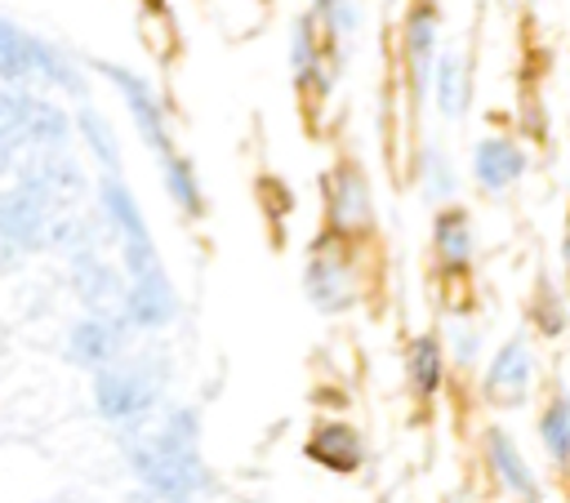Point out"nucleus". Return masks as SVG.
<instances>
[{
  "mask_svg": "<svg viewBox=\"0 0 570 503\" xmlns=\"http://www.w3.org/2000/svg\"><path fill=\"white\" fill-rule=\"evenodd\" d=\"M481 436H485V463H490V472L499 476V485H503L508 494H517L521 503H539V481H534L525 454L517 450V441H512L503 427H485Z\"/></svg>",
  "mask_w": 570,
  "mask_h": 503,
  "instance_id": "obj_19",
  "label": "nucleus"
},
{
  "mask_svg": "<svg viewBox=\"0 0 570 503\" xmlns=\"http://www.w3.org/2000/svg\"><path fill=\"white\" fill-rule=\"evenodd\" d=\"M58 214H49L36 196H27L22 187H0V245L18 249V254H36L49 249V227Z\"/></svg>",
  "mask_w": 570,
  "mask_h": 503,
  "instance_id": "obj_16",
  "label": "nucleus"
},
{
  "mask_svg": "<svg viewBox=\"0 0 570 503\" xmlns=\"http://www.w3.org/2000/svg\"><path fill=\"white\" fill-rule=\"evenodd\" d=\"M120 316L129 320V329L138 334H160L178 320V289L169 280V272H147V276H134L125 280V303H120Z\"/></svg>",
  "mask_w": 570,
  "mask_h": 503,
  "instance_id": "obj_13",
  "label": "nucleus"
},
{
  "mask_svg": "<svg viewBox=\"0 0 570 503\" xmlns=\"http://www.w3.org/2000/svg\"><path fill=\"white\" fill-rule=\"evenodd\" d=\"M303 454H307V463H316V467H325L334 476H352L365 463V436L347 418H321L303 436Z\"/></svg>",
  "mask_w": 570,
  "mask_h": 503,
  "instance_id": "obj_15",
  "label": "nucleus"
},
{
  "mask_svg": "<svg viewBox=\"0 0 570 503\" xmlns=\"http://www.w3.org/2000/svg\"><path fill=\"white\" fill-rule=\"evenodd\" d=\"M67 285H71V294L80 298L85 312L120 316V303H125V272L111 267L98 249L67 254Z\"/></svg>",
  "mask_w": 570,
  "mask_h": 503,
  "instance_id": "obj_12",
  "label": "nucleus"
},
{
  "mask_svg": "<svg viewBox=\"0 0 570 503\" xmlns=\"http://www.w3.org/2000/svg\"><path fill=\"white\" fill-rule=\"evenodd\" d=\"M165 396V365L151 352H125L111 365L89 374V401L94 414L111 427H134L147 414H156Z\"/></svg>",
  "mask_w": 570,
  "mask_h": 503,
  "instance_id": "obj_2",
  "label": "nucleus"
},
{
  "mask_svg": "<svg viewBox=\"0 0 570 503\" xmlns=\"http://www.w3.org/2000/svg\"><path fill=\"white\" fill-rule=\"evenodd\" d=\"M13 187L36 196L49 214H67L85 196L89 183H85V169L71 156V147H62V151H22L13 165Z\"/></svg>",
  "mask_w": 570,
  "mask_h": 503,
  "instance_id": "obj_8",
  "label": "nucleus"
},
{
  "mask_svg": "<svg viewBox=\"0 0 570 503\" xmlns=\"http://www.w3.org/2000/svg\"><path fill=\"white\" fill-rule=\"evenodd\" d=\"M94 200H98L102 231H107V236L116 240V249H120V272H125V280L147 276V272H160V267H165V263H160V245H156V236H151V227H147V214H142V205H138L134 187H129L120 174H102Z\"/></svg>",
  "mask_w": 570,
  "mask_h": 503,
  "instance_id": "obj_4",
  "label": "nucleus"
},
{
  "mask_svg": "<svg viewBox=\"0 0 570 503\" xmlns=\"http://www.w3.org/2000/svg\"><path fill=\"white\" fill-rule=\"evenodd\" d=\"M285 58H289V85H294V93H298L303 111H307V116H316V111L330 102V93H334V80H338V62H343V53H338L334 45H325V36H321V27H316L312 9H307V13H294Z\"/></svg>",
  "mask_w": 570,
  "mask_h": 503,
  "instance_id": "obj_6",
  "label": "nucleus"
},
{
  "mask_svg": "<svg viewBox=\"0 0 570 503\" xmlns=\"http://www.w3.org/2000/svg\"><path fill=\"white\" fill-rule=\"evenodd\" d=\"M40 36L18 27L13 18L0 13V85L4 89H36V58H40Z\"/></svg>",
  "mask_w": 570,
  "mask_h": 503,
  "instance_id": "obj_21",
  "label": "nucleus"
},
{
  "mask_svg": "<svg viewBox=\"0 0 570 503\" xmlns=\"http://www.w3.org/2000/svg\"><path fill=\"white\" fill-rule=\"evenodd\" d=\"M94 71H98V76L120 93V102H125V111H129V120H134V129H138L142 147L151 151L156 169H160L165 160L183 156V151H178V142H174L169 107H165V98L151 89V80H142V76H138L134 67H125V62H94Z\"/></svg>",
  "mask_w": 570,
  "mask_h": 503,
  "instance_id": "obj_7",
  "label": "nucleus"
},
{
  "mask_svg": "<svg viewBox=\"0 0 570 503\" xmlns=\"http://www.w3.org/2000/svg\"><path fill=\"white\" fill-rule=\"evenodd\" d=\"M566 298L552 289V280L548 276H539V289H534V298H530V325L543 334V338H561L566 334Z\"/></svg>",
  "mask_w": 570,
  "mask_h": 503,
  "instance_id": "obj_27",
  "label": "nucleus"
},
{
  "mask_svg": "<svg viewBox=\"0 0 570 503\" xmlns=\"http://www.w3.org/2000/svg\"><path fill=\"white\" fill-rule=\"evenodd\" d=\"M13 165H18V151L13 147H0V178L13 174Z\"/></svg>",
  "mask_w": 570,
  "mask_h": 503,
  "instance_id": "obj_31",
  "label": "nucleus"
},
{
  "mask_svg": "<svg viewBox=\"0 0 570 503\" xmlns=\"http://www.w3.org/2000/svg\"><path fill=\"white\" fill-rule=\"evenodd\" d=\"M125 503H160V499H151V494H147V490H138V494H129V499H125Z\"/></svg>",
  "mask_w": 570,
  "mask_h": 503,
  "instance_id": "obj_33",
  "label": "nucleus"
},
{
  "mask_svg": "<svg viewBox=\"0 0 570 503\" xmlns=\"http://www.w3.org/2000/svg\"><path fill=\"white\" fill-rule=\"evenodd\" d=\"M303 298L321 316H343L365 298V245L316 231L303 258Z\"/></svg>",
  "mask_w": 570,
  "mask_h": 503,
  "instance_id": "obj_3",
  "label": "nucleus"
},
{
  "mask_svg": "<svg viewBox=\"0 0 570 503\" xmlns=\"http://www.w3.org/2000/svg\"><path fill=\"white\" fill-rule=\"evenodd\" d=\"M321 205H325L321 231L343 236V240H352V245L374 240V231H379V209H374V191H370V178H365L361 160L338 156V160L321 174Z\"/></svg>",
  "mask_w": 570,
  "mask_h": 503,
  "instance_id": "obj_5",
  "label": "nucleus"
},
{
  "mask_svg": "<svg viewBox=\"0 0 570 503\" xmlns=\"http://www.w3.org/2000/svg\"><path fill=\"white\" fill-rule=\"evenodd\" d=\"M254 196H258V209H263L267 223H285V214L294 209V191H289V183H281V178H272V174L258 178Z\"/></svg>",
  "mask_w": 570,
  "mask_h": 503,
  "instance_id": "obj_30",
  "label": "nucleus"
},
{
  "mask_svg": "<svg viewBox=\"0 0 570 503\" xmlns=\"http://www.w3.org/2000/svg\"><path fill=\"white\" fill-rule=\"evenodd\" d=\"M530 383H534L530 343H525V334H512V338H503L499 352L490 356V365H485V374H481V396H485V405H494V410H517V405H525Z\"/></svg>",
  "mask_w": 570,
  "mask_h": 503,
  "instance_id": "obj_11",
  "label": "nucleus"
},
{
  "mask_svg": "<svg viewBox=\"0 0 570 503\" xmlns=\"http://www.w3.org/2000/svg\"><path fill=\"white\" fill-rule=\"evenodd\" d=\"M539 441H543L548 458L561 472H570V401L566 396H552L543 405V414H539Z\"/></svg>",
  "mask_w": 570,
  "mask_h": 503,
  "instance_id": "obj_26",
  "label": "nucleus"
},
{
  "mask_svg": "<svg viewBox=\"0 0 570 503\" xmlns=\"http://www.w3.org/2000/svg\"><path fill=\"white\" fill-rule=\"evenodd\" d=\"M76 138H80V147L94 156V165H98L102 174H120V169H125L120 138H116L111 120H107L98 107H89V102L76 107Z\"/></svg>",
  "mask_w": 570,
  "mask_h": 503,
  "instance_id": "obj_23",
  "label": "nucleus"
},
{
  "mask_svg": "<svg viewBox=\"0 0 570 503\" xmlns=\"http://www.w3.org/2000/svg\"><path fill=\"white\" fill-rule=\"evenodd\" d=\"M432 102L445 120H463L468 116V102H472V71H468V58L459 49H441L436 53V67H432Z\"/></svg>",
  "mask_w": 570,
  "mask_h": 503,
  "instance_id": "obj_22",
  "label": "nucleus"
},
{
  "mask_svg": "<svg viewBox=\"0 0 570 503\" xmlns=\"http://www.w3.org/2000/svg\"><path fill=\"white\" fill-rule=\"evenodd\" d=\"M436 53H441V13H436L432 0H410V9L401 18V62H405L410 102L428 98Z\"/></svg>",
  "mask_w": 570,
  "mask_h": 503,
  "instance_id": "obj_10",
  "label": "nucleus"
},
{
  "mask_svg": "<svg viewBox=\"0 0 570 503\" xmlns=\"http://www.w3.org/2000/svg\"><path fill=\"white\" fill-rule=\"evenodd\" d=\"M125 463L138 485L160 503H191L205 490V458H200V410L169 405L156 427L125 436Z\"/></svg>",
  "mask_w": 570,
  "mask_h": 503,
  "instance_id": "obj_1",
  "label": "nucleus"
},
{
  "mask_svg": "<svg viewBox=\"0 0 570 503\" xmlns=\"http://www.w3.org/2000/svg\"><path fill=\"white\" fill-rule=\"evenodd\" d=\"M0 147H13L18 156L27 151V89L0 85Z\"/></svg>",
  "mask_w": 570,
  "mask_h": 503,
  "instance_id": "obj_28",
  "label": "nucleus"
},
{
  "mask_svg": "<svg viewBox=\"0 0 570 503\" xmlns=\"http://www.w3.org/2000/svg\"><path fill=\"white\" fill-rule=\"evenodd\" d=\"M160 187H165L169 205L178 209V218H187V223L205 218V187H200V174L187 156H174L160 165Z\"/></svg>",
  "mask_w": 570,
  "mask_h": 503,
  "instance_id": "obj_24",
  "label": "nucleus"
},
{
  "mask_svg": "<svg viewBox=\"0 0 570 503\" xmlns=\"http://www.w3.org/2000/svg\"><path fill=\"white\" fill-rule=\"evenodd\" d=\"M445 369H450V361H445L441 334L423 329V334H414V338L405 343V383H410L414 401L432 405V401L441 396V387H445Z\"/></svg>",
  "mask_w": 570,
  "mask_h": 503,
  "instance_id": "obj_18",
  "label": "nucleus"
},
{
  "mask_svg": "<svg viewBox=\"0 0 570 503\" xmlns=\"http://www.w3.org/2000/svg\"><path fill=\"white\" fill-rule=\"evenodd\" d=\"M472 254H476L472 214L463 205H441L432 214V263H436V276L441 280H468Z\"/></svg>",
  "mask_w": 570,
  "mask_h": 503,
  "instance_id": "obj_14",
  "label": "nucleus"
},
{
  "mask_svg": "<svg viewBox=\"0 0 570 503\" xmlns=\"http://www.w3.org/2000/svg\"><path fill=\"white\" fill-rule=\"evenodd\" d=\"M561 263H566V276H570V218H566V236H561Z\"/></svg>",
  "mask_w": 570,
  "mask_h": 503,
  "instance_id": "obj_32",
  "label": "nucleus"
},
{
  "mask_svg": "<svg viewBox=\"0 0 570 503\" xmlns=\"http://www.w3.org/2000/svg\"><path fill=\"white\" fill-rule=\"evenodd\" d=\"M525 147L517 142V138H508V134H485V138H476V147H472V178H476V187L481 191H490V196H499V191H508L521 174H525Z\"/></svg>",
  "mask_w": 570,
  "mask_h": 503,
  "instance_id": "obj_17",
  "label": "nucleus"
},
{
  "mask_svg": "<svg viewBox=\"0 0 570 503\" xmlns=\"http://www.w3.org/2000/svg\"><path fill=\"white\" fill-rule=\"evenodd\" d=\"M419 183H423V196H428L436 209H441V205H454L459 178H454L450 156H445L436 142H428V147L419 151Z\"/></svg>",
  "mask_w": 570,
  "mask_h": 503,
  "instance_id": "obj_25",
  "label": "nucleus"
},
{
  "mask_svg": "<svg viewBox=\"0 0 570 503\" xmlns=\"http://www.w3.org/2000/svg\"><path fill=\"white\" fill-rule=\"evenodd\" d=\"M129 334H134V329H129L125 316L85 312V316H76V320L67 325V334H62V361H67L71 369L94 374V369H102V365H111L116 356L129 352Z\"/></svg>",
  "mask_w": 570,
  "mask_h": 503,
  "instance_id": "obj_9",
  "label": "nucleus"
},
{
  "mask_svg": "<svg viewBox=\"0 0 570 503\" xmlns=\"http://www.w3.org/2000/svg\"><path fill=\"white\" fill-rule=\"evenodd\" d=\"M476 356H481V329L472 320H454L445 329V361L459 365V369H472Z\"/></svg>",
  "mask_w": 570,
  "mask_h": 503,
  "instance_id": "obj_29",
  "label": "nucleus"
},
{
  "mask_svg": "<svg viewBox=\"0 0 570 503\" xmlns=\"http://www.w3.org/2000/svg\"><path fill=\"white\" fill-rule=\"evenodd\" d=\"M71 134H76V116L49 93L27 89V151H62L71 147Z\"/></svg>",
  "mask_w": 570,
  "mask_h": 503,
  "instance_id": "obj_20",
  "label": "nucleus"
}]
</instances>
